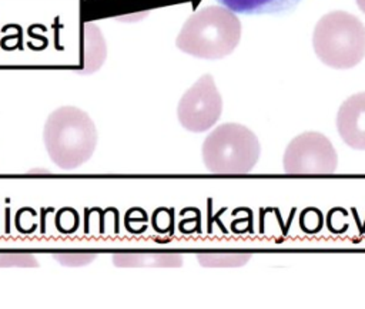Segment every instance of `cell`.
Segmentation results:
<instances>
[{
	"label": "cell",
	"mask_w": 365,
	"mask_h": 309,
	"mask_svg": "<svg viewBox=\"0 0 365 309\" xmlns=\"http://www.w3.org/2000/svg\"><path fill=\"white\" fill-rule=\"evenodd\" d=\"M43 140L50 159L58 168L71 171L91 158L97 147V130L86 111L64 105L47 117Z\"/></svg>",
	"instance_id": "cell-2"
},
{
	"label": "cell",
	"mask_w": 365,
	"mask_h": 309,
	"mask_svg": "<svg viewBox=\"0 0 365 309\" xmlns=\"http://www.w3.org/2000/svg\"><path fill=\"white\" fill-rule=\"evenodd\" d=\"M355 1H356V4H358L359 10H361L362 13H365V0H355Z\"/></svg>",
	"instance_id": "cell-13"
},
{
	"label": "cell",
	"mask_w": 365,
	"mask_h": 309,
	"mask_svg": "<svg viewBox=\"0 0 365 309\" xmlns=\"http://www.w3.org/2000/svg\"><path fill=\"white\" fill-rule=\"evenodd\" d=\"M336 130L342 141L355 150H365V91L348 97L336 114Z\"/></svg>",
	"instance_id": "cell-7"
},
{
	"label": "cell",
	"mask_w": 365,
	"mask_h": 309,
	"mask_svg": "<svg viewBox=\"0 0 365 309\" xmlns=\"http://www.w3.org/2000/svg\"><path fill=\"white\" fill-rule=\"evenodd\" d=\"M241 38V21L225 6H207L182 24L175 44L190 56L217 60L231 54Z\"/></svg>",
	"instance_id": "cell-1"
},
{
	"label": "cell",
	"mask_w": 365,
	"mask_h": 309,
	"mask_svg": "<svg viewBox=\"0 0 365 309\" xmlns=\"http://www.w3.org/2000/svg\"><path fill=\"white\" fill-rule=\"evenodd\" d=\"M3 266L36 268L38 266V261L30 253H0V268Z\"/></svg>",
	"instance_id": "cell-11"
},
{
	"label": "cell",
	"mask_w": 365,
	"mask_h": 309,
	"mask_svg": "<svg viewBox=\"0 0 365 309\" xmlns=\"http://www.w3.org/2000/svg\"><path fill=\"white\" fill-rule=\"evenodd\" d=\"M113 263L115 266H181L182 256L178 253H115L113 255Z\"/></svg>",
	"instance_id": "cell-9"
},
{
	"label": "cell",
	"mask_w": 365,
	"mask_h": 309,
	"mask_svg": "<svg viewBox=\"0 0 365 309\" xmlns=\"http://www.w3.org/2000/svg\"><path fill=\"white\" fill-rule=\"evenodd\" d=\"M222 98L212 75L200 77L181 97L177 105L180 124L191 132L210 130L221 117Z\"/></svg>",
	"instance_id": "cell-6"
},
{
	"label": "cell",
	"mask_w": 365,
	"mask_h": 309,
	"mask_svg": "<svg viewBox=\"0 0 365 309\" xmlns=\"http://www.w3.org/2000/svg\"><path fill=\"white\" fill-rule=\"evenodd\" d=\"M54 258L66 266H83L90 263L96 255L94 253H56Z\"/></svg>",
	"instance_id": "cell-12"
},
{
	"label": "cell",
	"mask_w": 365,
	"mask_h": 309,
	"mask_svg": "<svg viewBox=\"0 0 365 309\" xmlns=\"http://www.w3.org/2000/svg\"><path fill=\"white\" fill-rule=\"evenodd\" d=\"M251 258L250 253H198L197 261L207 268L242 266Z\"/></svg>",
	"instance_id": "cell-10"
},
{
	"label": "cell",
	"mask_w": 365,
	"mask_h": 309,
	"mask_svg": "<svg viewBox=\"0 0 365 309\" xmlns=\"http://www.w3.org/2000/svg\"><path fill=\"white\" fill-rule=\"evenodd\" d=\"M336 167L338 155L334 145L317 131H305L292 138L282 157V168L287 174H332Z\"/></svg>",
	"instance_id": "cell-5"
},
{
	"label": "cell",
	"mask_w": 365,
	"mask_h": 309,
	"mask_svg": "<svg viewBox=\"0 0 365 309\" xmlns=\"http://www.w3.org/2000/svg\"><path fill=\"white\" fill-rule=\"evenodd\" d=\"M220 4L241 14H272L294 9L301 0H217Z\"/></svg>",
	"instance_id": "cell-8"
},
{
	"label": "cell",
	"mask_w": 365,
	"mask_h": 309,
	"mask_svg": "<svg viewBox=\"0 0 365 309\" xmlns=\"http://www.w3.org/2000/svg\"><path fill=\"white\" fill-rule=\"evenodd\" d=\"M259 152L257 135L237 122L218 125L202 142V161L214 174H247L254 169Z\"/></svg>",
	"instance_id": "cell-4"
},
{
	"label": "cell",
	"mask_w": 365,
	"mask_h": 309,
	"mask_svg": "<svg viewBox=\"0 0 365 309\" xmlns=\"http://www.w3.org/2000/svg\"><path fill=\"white\" fill-rule=\"evenodd\" d=\"M312 46L317 57L328 67L352 68L365 57V26L348 11L327 13L315 24Z\"/></svg>",
	"instance_id": "cell-3"
}]
</instances>
